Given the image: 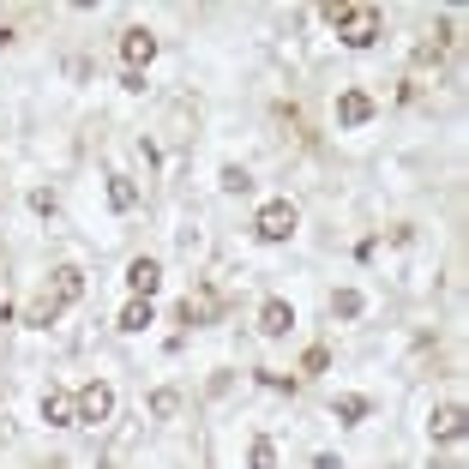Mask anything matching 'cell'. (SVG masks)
I'll list each match as a JSON object with an SVG mask.
<instances>
[{
    "mask_svg": "<svg viewBox=\"0 0 469 469\" xmlns=\"http://www.w3.org/2000/svg\"><path fill=\"white\" fill-rule=\"evenodd\" d=\"M325 25L337 30L349 49H373V43H379V6H349V0H331V6H325Z\"/></svg>",
    "mask_w": 469,
    "mask_h": 469,
    "instance_id": "obj_1",
    "label": "cell"
},
{
    "mask_svg": "<svg viewBox=\"0 0 469 469\" xmlns=\"http://www.w3.org/2000/svg\"><path fill=\"white\" fill-rule=\"evenodd\" d=\"M295 222H301L295 205H289V198H271V205H259V217H253V235H259V241H271V247H283V241L295 235Z\"/></svg>",
    "mask_w": 469,
    "mask_h": 469,
    "instance_id": "obj_2",
    "label": "cell"
},
{
    "mask_svg": "<svg viewBox=\"0 0 469 469\" xmlns=\"http://www.w3.org/2000/svg\"><path fill=\"white\" fill-rule=\"evenodd\" d=\"M73 409H78V427H97V421H109V416H115V385L91 379V385L73 397Z\"/></svg>",
    "mask_w": 469,
    "mask_h": 469,
    "instance_id": "obj_3",
    "label": "cell"
},
{
    "mask_svg": "<svg viewBox=\"0 0 469 469\" xmlns=\"http://www.w3.org/2000/svg\"><path fill=\"white\" fill-rule=\"evenodd\" d=\"M121 54H126V73H139V67H150V61H157V36H150L145 25L121 30Z\"/></svg>",
    "mask_w": 469,
    "mask_h": 469,
    "instance_id": "obj_4",
    "label": "cell"
},
{
    "mask_svg": "<svg viewBox=\"0 0 469 469\" xmlns=\"http://www.w3.org/2000/svg\"><path fill=\"white\" fill-rule=\"evenodd\" d=\"M464 427H469V416H464V403H440V409H433V416H427V433H433V440H464Z\"/></svg>",
    "mask_w": 469,
    "mask_h": 469,
    "instance_id": "obj_5",
    "label": "cell"
},
{
    "mask_svg": "<svg viewBox=\"0 0 469 469\" xmlns=\"http://www.w3.org/2000/svg\"><path fill=\"white\" fill-rule=\"evenodd\" d=\"M126 283H133V295H139V301H150V295H157V289H163V265H157V259H145V253H139V259L126 265Z\"/></svg>",
    "mask_w": 469,
    "mask_h": 469,
    "instance_id": "obj_6",
    "label": "cell"
},
{
    "mask_svg": "<svg viewBox=\"0 0 469 469\" xmlns=\"http://www.w3.org/2000/svg\"><path fill=\"white\" fill-rule=\"evenodd\" d=\"M373 115H379V109H373L368 91H344V97H337V126H368Z\"/></svg>",
    "mask_w": 469,
    "mask_h": 469,
    "instance_id": "obj_7",
    "label": "cell"
},
{
    "mask_svg": "<svg viewBox=\"0 0 469 469\" xmlns=\"http://www.w3.org/2000/svg\"><path fill=\"white\" fill-rule=\"evenodd\" d=\"M289 325H295V307H289V301H265V307H259V331H265V337H289Z\"/></svg>",
    "mask_w": 469,
    "mask_h": 469,
    "instance_id": "obj_8",
    "label": "cell"
},
{
    "mask_svg": "<svg viewBox=\"0 0 469 469\" xmlns=\"http://www.w3.org/2000/svg\"><path fill=\"white\" fill-rule=\"evenodd\" d=\"M61 313H67V301L54 295V289H43V295H36V301L25 307V325H36V331H43V325H54Z\"/></svg>",
    "mask_w": 469,
    "mask_h": 469,
    "instance_id": "obj_9",
    "label": "cell"
},
{
    "mask_svg": "<svg viewBox=\"0 0 469 469\" xmlns=\"http://www.w3.org/2000/svg\"><path fill=\"white\" fill-rule=\"evenodd\" d=\"M43 421H49V427H78L73 397H67V392H49V397H43Z\"/></svg>",
    "mask_w": 469,
    "mask_h": 469,
    "instance_id": "obj_10",
    "label": "cell"
},
{
    "mask_svg": "<svg viewBox=\"0 0 469 469\" xmlns=\"http://www.w3.org/2000/svg\"><path fill=\"white\" fill-rule=\"evenodd\" d=\"M109 205H115V211H133V205H139V181H126V174H109Z\"/></svg>",
    "mask_w": 469,
    "mask_h": 469,
    "instance_id": "obj_11",
    "label": "cell"
},
{
    "mask_svg": "<svg viewBox=\"0 0 469 469\" xmlns=\"http://www.w3.org/2000/svg\"><path fill=\"white\" fill-rule=\"evenodd\" d=\"M145 325H157V307H150V301H126L121 307V331H145Z\"/></svg>",
    "mask_w": 469,
    "mask_h": 469,
    "instance_id": "obj_12",
    "label": "cell"
},
{
    "mask_svg": "<svg viewBox=\"0 0 469 469\" xmlns=\"http://www.w3.org/2000/svg\"><path fill=\"white\" fill-rule=\"evenodd\" d=\"M361 307H368L361 289H337V295H331V313H337V319H361Z\"/></svg>",
    "mask_w": 469,
    "mask_h": 469,
    "instance_id": "obj_13",
    "label": "cell"
},
{
    "mask_svg": "<svg viewBox=\"0 0 469 469\" xmlns=\"http://www.w3.org/2000/svg\"><path fill=\"white\" fill-rule=\"evenodd\" d=\"M331 416L344 421V427H355V421H368V397H337V403H331Z\"/></svg>",
    "mask_w": 469,
    "mask_h": 469,
    "instance_id": "obj_14",
    "label": "cell"
},
{
    "mask_svg": "<svg viewBox=\"0 0 469 469\" xmlns=\"http://www.w3.org/2000/svg\"><path fill=\"white\" fill-rule=\"evenodd\" d=\"M211 313H217V301H211V295H187V301H181V319H187V325H205V319H211Z\"/></svg>",
    "mask_w": 469,
    "mask_h": 469,
    "instance_id": "obj_15",
    "label": "cell"
},
{
    "mask_svg": "<svg viewBox=\"0 0 469 469\" xmlns=\"http://www.w3.org/2000/svg\"><path fill=\"white\" fill-rule=\"evenodd\" d=\"M217 181H222V193H247V187H253V174L241 169V163H229V169H222Z\"/></svg>",
    "mask_w": 469,
    "mask_h": 469,
    "instance_id": "obj_16",
    "label": "cell"
},
{
    "mask_svg": "<svg viewBox=\"0 0 469 469\" xmlns=\"http://www.w3.org/2000/svg\"><path fill=\"white\" fill-rule=\"evenodd\" d=\"M247 469H277V445H271V440H253V451H247Z\"/></svg>",
    "mask_w": 469,
    "mask_h": 469,
    "instance_id": "obj_17",
    "label": "cell"
},
{
    "mask_svg": "<svg viewBox=\"0 0 469 469\" xmlns=\"http://www.w3.org/2000/svg\"><path fill=\"white\" fill-rule=\"evenodd\" d=\"M174 409H181V397H174V392H157V397H150V416H157V421H169Z\"/></svg>",
    "mask_w": 469,
    "mask_h": 469,
    "instance_id": "obj_18",
    "label": "cell"
},
{
    "mask_svg": "<svg viewBox=\"0 0 469 469\" xmlns=\"http://www.w3.org/2000/svg\"><path fill=\"white\" fill-rule=\"evenodd\" d=\"M259 385H271V392H295V373H271V368H265V373H259Z\"/></svg>",
    "mask_w": 469,
    "mask_h": 469,
    "instance_id": "obj_19",
    "label": "cell"
},
{
    "mask_svg": "<svg viewBox=\"0 0 469 469\" xmlns=\"http://www.w3.org/2000/svg\"><path fill=\"white\" fill-rule=\"evenodd\" d=\"M313 469H344V464H337L331 451H319V457H313Z\"/></svg>",
    "mask_w": 469,
    "mask_h": 469,
    "instance_id": "obj_20",
    "label": "cell"
}]
</instances>
